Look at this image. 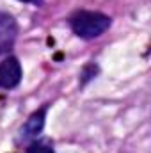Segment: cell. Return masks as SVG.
<instances>
[{
  "label": "cell",
  "mask_w": 151,
  "mask_h": 153,
  "mask_svg": "<svg viewBox=\"0 0 151 153\" xmlns=\"http://www.w3.org/2000/svg\"><path fill=\"white\" fill-rule=\"evenodd\" d=\"M110 23L112 20L107 14L96 11H78L70 18L71 30L82 39H94L101 36L110 27Z\"/></svg>",
  "instance_id": "1"
},
{
  "label": "cell",
  "mask_w": 151,
  "mask_h": 153,
  "mask_svg": "<svg viewBox=\"0 0 151 153\" xmlns=\"http://www.w3.org/2000/svg\"><path fill=\"white\" fill-rule=\"evenodd\" d=\"M21 82V64L16 57H5L0 62V87L14 89Z\"/></svg>",
  "instance_id": "2"
},
{
  "label": "cell",
  "mask_w": 151,
  "mask_h": 153,
  "mask_svg": "<svg viewBox=\"0 0 151 153\" xmlns=\"http://www.w3.org/2000/svg\"><path fill=\"white\" fill-rule=\"evenodd\" d=\"M46 112H48V103L43 105L39 111H36V112H32V114L29 116V119L25 121V125L20 128V141H30V139H36L39 134L43 132Z\"/></svg>",
  "instance_id": "3"
},
{
  "label": "cell",
  "mask_w": 151,
  "mask_h": 153,
  "mask_svg": "<svg viewBox=\"0 0 151 153\" xmlns=\"http://www.w3.org/2000/svg\"><path fill=\"white\" fill-rule=\"evenodd\" d=\"M16 32H18V25L14 18L7 13H0V53L7 52L13 46Z\"/></svg>",
  "instance_id": "4"
},
{
  "label": "cell",
  "mask_w": 151,
  "mask_h": 153,
  "mask_svg": "<svg viewBox=\"0 0 151 153\" xmlns=\"http://www.w3.org/2000/svg\"><path fill=\"white\" fill-rule=\"evenodd\" d=\"M27 153H55L48 144H43V143H32L29 148H27Z\"/></svg>",
  "instance_id": "5"
},
{
  "label": "cell",
  "mask_w": 151,
  "mask_h": 153,
  "mask_svg": "<svg viewBox=\"0 0 151 153\" xmlns=\"http://www.w3.org/2000/svg\"><path fill=\"white\" fill-rule=\"evenodd\" d=\"M20 2H27V4H34V5H43V0H20Z\"/></svg>",
  "instance_id": "6"
}]
</instances>
